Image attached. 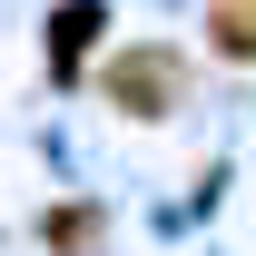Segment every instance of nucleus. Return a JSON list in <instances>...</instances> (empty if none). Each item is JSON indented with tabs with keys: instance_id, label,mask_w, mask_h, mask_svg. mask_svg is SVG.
Instances as JSON below:
<instances>
[{
	"instance_id": "1",
	"label": "nucleus",
	"mask_w": 256,
	"mask_h": 256,
	"mask_svg": "<svg viewBox=\"0 0 256 256\" xmlns=\"http://www.w3.org/2000/svg\"><path fill=\"white\" fill-rule=\"evenodd\" d=\"M178 50H128V60H108V98L118 108H138V118H168L178 108Z\"/></svg>"
},
{
	"instance_id": "3",
	"label": "nucleus",
	"mask_w": 256,
	"mask_h": 256,
	"mask_svg": "<svg viewBox=\"0 0 256 256\" xmlns=\"http://www.w3.org/2000/svg\"><path fill=\"white\" fill-rule=\"evenodd\" d=\"M40 236H50V246H69V256H89V246H98V217H89V207H69V217H50Z\"/></svg>"
},
{
	"instance_id": "2",
	"label": "nucleus",
	"mask_w": 256,
	"mask_h": 256,
	"mask_svg": "<svg viewBox=\"0 0 256 256\" xmlns=\"http://www.w3.org/2000/svg\"><path fill=\"white\" fill-rule=\"evenodd\" d=\"M207 40H217L226 60H256V0H217L207 10Z\"/></svg>"
}]
</instances>
